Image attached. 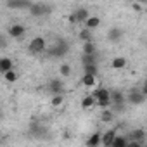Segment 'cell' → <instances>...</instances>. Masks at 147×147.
<instances>
[{"instance_id": "cell-8", "label": "cell", "mask_w": 147, "mask_h": 147, "mask_svg": "<svg viewBox=\"0 0 147 147\" xmlns=\"http://www.w3.org/2000/svg\"><path fill=\"white\" fill-rule=\"evenodd\" d=\"M30 12H31V16L40 18V16L49 14V12H50V7L45 5V4H31V5H30Z\"/></svg>"}, {"instance_id": "cell-13", "label": "cell", "mask_w": 147, "mask_h": 147, "mask_svg": "<svg viewBox=\"0 0 147 147\" xmlns=\"http://www.w3.org/2000/svg\"><path fill=\"white\" fill-rule=\"evenodd\" d=\"M83 26L94 31L95 28H99V26H100V18H99V16H88V18L85 19V23H83Z\"/></svg>"}, {"instance_id": "cell-20", "label": "cell", "mask_w": 147, "mask_h": 147, "mask_svg": "<svg viewBox=\"0 0 147 147\" xmlns=\"http://www.w3.org/2000/svg\"><path fill=\"white\" fill-rule=\"evenodd\" d=\"M71 73H73L71 64L64 62V64H61V66H59V75H61L62 78H69V76H71Z\"/></svg>"}, {"instance_id": "cell-14", "label": "cell", "mask_w": 147, "mask_h": 147, "mask_svg": "<svg viewBox=\"0 0 147 147\" xmlns=\"http://www.w3.org/2000/svg\"><path fill=\"white\" fill-rule=\"evenodd\" d=\"M14 67V61L11 57H0V75H4L5 71Z\"/></svg>"}, {"instance_id": "cell-28", "label": "cell", "mask_w": 147, "mask_h": 147, "mask_svg": "<svg viewBox=\"0 0 147 147\" xmlns=\"http://www.w3.org/2000/svg\"><path fill=\"white\" fill-rule=\"evenodd\" d=\"M5 45H7V36L0 35V49H5Z\"/></svg>"}, {"instance_id": "cell-12", "label": "cell", "mask_w": 147, "mask_h": 147, "mask_svg": "<svg viewBox=\"0 0 147 147\" xmlns=\"http://www.w3.org/2000/svg\"><path fill=\"white\" fill-rule=\"evenodd\" d=\"M82 83H83V87H87V88H94V87L97 85V75H90V73H85L83 78H82Z\"/></svg>"}, {"instance_id": "cell-11", "label": "cell", "mask_w": 147, "mask_h": 147, "mask_svg": "<svg viewBox=\"0 0 147 147\" xmlns=\"http://www.w3.org/2000/svg\"><path fill=\"white\" fill-rule=\"evenodd\" d=\"M128 140H137V142H140V145L144 147V144H145V130L144 128H135L131 133H130V138Z\"/></svg>"}, {"instance_id": "cell-9", "label": "cell", "mask_w": 147, "mask_h": 147, "mask_svg": "<svg viewBox=\"0 0 147 147\" xmlns=\"http://www.w3.org/2000/svg\"><path fill=\"white\" fill-rule=\"evenodd\" d=\"M5 4L9 9H30L33 2L31 0H5Z\"/></svg>"}, {"instance_id": "cell-6", "label": "cell", "mask_w": 147, "mask_h": 147, "mask_svg": "<svg viewBox=\"0 0 147 147\" xmlns=\"http://www.w3.org/2000/svg\"><path fill=\"white\" fill-rule=\"evenodd\" d=\"M90 14H88V11L85 9V7H78L75 12H73L71 16H69V23H73V24H76V23H85V19L88 18Z\"/></svg>"}, {"instance_id": "cell-2", "label": "cell", "mask_w": 147, "mask_h": 147, "mask_svg": "<svg viewBox=\"0 0 147 147\" xmlns=\"http://www.w3.org/2000/svg\"><path fill=\"white\" fill-rule=\"evenodd\" d=\"M145 95L147 94H144L140 88H131L128 92V95H125V100L130 102V104H133V106H142L145 102Z\"/></svg>"}, {"instance_id": "cell-4", "label": "cell", "mask_w": 147, "mask_h": 147, "mask_svg": "<svg viewBox=\"0 0 147 147\" xmlns=\"http://www.w3.org/2000/svg\"><path fill=\"white\" fill-rule=\"evenodd\" d=\"M7 35H9L11 38H14V40H21V38H24V35H26V28H24L23 24H19V23H14V24L9 26Z\"/></svg>"}, {"instance_id": "cell-31", "label": "cell", "mask_w": 147, "mask_h": 147, "mask_svg": "<svg viewBox=\"0 0 147 147\" xmlns=\"http://www.w3.org/2000/svg\"><path fill=\"white\" fill-rule=\"evenodd\" d=\"M0 118H2V107H0Z\"/></svg>"}, {"instance_id": "cell-7", "label": "cell", "mask_w": 147, "mask_h": 147, "mask_svg": "<svg viewBox=\"0 0 147 147\" xmlns=\"http://www.w3.org/2000/svg\"><path fill=\"white\" fill-rule=\"evenodd\" d=\"M66 87H64V82L61 78H54L49 82V92L54 95V94H64Z\"/></svg>"}, {"instance_id": "cell-17", "label": "cell", "mask_w": 147, "mask_h": 147, "mask_svg": "<svg viewBox=\"0 0 147 147\" xmlns=\"http://www.w3.org/2000/svg\"><path fill=\"white\" fill-rule=\"evenodd\" d=\"M82 107L85 109V111H88V109H92V107H95V97L90 94V95H87V97H83L82 99Z\"/></svg>"}, {"instance_id": "cell-26", "label": "cell", "mask_w": 147, "mask_h": 147, "mask_svg": "<svg viewBox=\"0 0 147 147\" xmlns=\"http://www.w3.org/2000/svg\"><path fill=\"white\" fill-rule=\"evenodd\" d=\"M83 64H97V59H95V54H83L82 57Z\"/></svg>"}, {"instance_id": "cell-15", "label": "cell", "mask_w": 147, "mask_h": 147, "mask_svg": "<svg viewBox=\"0 0 147 147\" xmlns=\"http://www.w3.org/2000/svg\"><path fill=\"white\" fill-rule=\"evenodd\" d=\"M116 135V130H107L104 135H100V145H106V147H111V142Z\"/></svg>"}, {"instance_id": "cell-23", "label": "cell", "mask_w": 147, "mask_h": 147, "mask_svg": "<svg viewBox=\"0 0 147 147\" xmlns=\"http://www.w3.org/2000/svg\"><path fill=\"white\" fill-rule=\"evenodd\" d=\"M85 144H87L88 147H97V145H100V133H92V137H88Z\"/></svg>"}, {"instance_id": "cell-3", "label": "cell", "mask_w": 147, "mask_h": 147, "mask_svg": "<svg viewBox=\"0 0 147 147\" xmlns=\"http://www.w3.org/2000/svg\"><path fill=\"white\" fill-rule=\"evenodd\" d=\"M67 49H69V45H67L64 40H57V42L49 49V55H52V57H62V55L67 52Z\"/></svg>"}, {"instance_id": "cell-1", "label": "cell", "mask_w": 147, "mask_h": 147, "mask_svg": "<svg viewBox=\"0 0 147 147\" xmlns=\"http://www.w3.org/2000/svg\"><path fill=\"white\" fill-rule=\"evenodd\" d=\"M45 50H47V40H45L43 36H35V38L30 40V43H28V52H30L31 55L42 54V52H45Z\"/></svg>"}, {"instance_id": "cell-25", "label": "cell", "mask_w": 147, "mask_h": 147, "mask_svg": "<svg viewBox=\"0 0 147 147\" xmlns=\"http://www.w3.org/2000/svg\"><path fill=\"white\" fill-rule=\"evenodd\" d=\"M95 50H97V47L92 40L83 42V54H95Z\"/></svg>"}, {"instance_id": "cell-24", "label": "cell", "mask_w": 147, "mask_h": 147, "mask_svg": "<svg viewBox=\"0 0 147 147\" xmlns=\"http://www.w3.org/2000/svg\"><path fill=\"white\" fill-rule=\"evenodd\" d=\"M78 38H80L82 42H88V40H92V30H88V28L83 26V30L78 33Z\"/></svg>"}, {"instance_id": "cell-21", "label": "cell", "mask_w": 147, "mask_h": 147, "mask_svg": "<svg viewBox=\"0 0 147 147\" xmlns=\"http://www.w3.org/2000/svg\"><path fill=\"white\" fill-rule=\"evenodd\" d=\"M64 104V94H54L52 99H50V106L52 107H59Z\"/></svg>"}, {"instance_id": "cell-19", "label": "cell", "mask_w": 147, "mask_h": 147, "mask_svg": "<svg viewBox=\"0 0 147 147\" xmlns=\"http://www.w3.org/2000/svg\"><path fill=\"white\" fill-rule=\"evenodd\" d=\"M18 78H19V75L14 71V67L4 73V80H5L7 83H16V82H18Z\"/></svg>"}, {"instance_id": "cell-5", "label": "cell", "mask_w": 147, "mask_h": 147, "mask_svg": "<svg viewBox=\"0 0 147 147\" xmlns=\"http://www.w3.org/2000/svg\"><path fill=\"white\" fill-rule=\"evenodd\" d=\"M109 97H111V106L109 107H119V109H123V106H125V94L123 92H119V90H114V92H111L109 90Z\"/></svg>"}, {"instance_id": "cell-30", "label": "cell", "mask_w": 147, "mask_h": 147, "mask_svg": "<svg viewBox=\"0 0 147 147\" xmlns=\"http://www.w3.org/2000/svg\"><path fill=\"white\" fill-rule=\"evenodd\" d=\"M135 2H138V4H142V5H145V4H147V0H135Z\"/></svg>"}, {"instance_id": "cell-10", "label": "cell", "mask_w": 147, "mask_h": 147, "mask_svg": "<svg viewBox=\"0 0 147 147\" xmlns=\"http://www.w3.org/2000/svg\"><path fill=\"white\" fill-rule=\"evenodd\" d=\"M121 38H123V30H121V28L114 26V28H111V30L107 31V40H109V42H113V43H118Z\"/></svg>"}, {"instance_id": "cell-29", "label": "cell", "mask_w": 147, "mask_h": 147, "mask_svg": "<svg viewBox=\"0 0 147 147\" xmlns=\"http://www.w3.org/2000/svg\"><path fill=\"white\" fill-rule=\"evenodd\" d=\"M142 7H144V5H142V4H138V2H135V4H133V9H135V11H138V12H140V11H144Z\"/></svg>"}, {"instance_id": "cell-27", "label": "cell", "mask_w": 147, "mask_h": 147, "mask_svg": "<svg viewBox=\"0 0 147 147\" xmlns=\"http://www.w3.org/2000/svg\"><path fill=\"white\" fill-rule=\"evenodd\" d=\"M85 73H90V75H97V64H83Z\"/></svg>"}, {"instance_id": "cell-22", "label": "cell", "mask_w": 147, "mask_h": 147, "mask_svg": "<svg viewBox=\"0 0 147 147\" xmlns=\"http://www.w3.org/2000/svg\"><path fill=\"white\" fill-rule=\"evenodd\" d=\"M113 118H114V111H113V107H106V109H102V114H100V119H102V121L109 123V121H113Z\"/></svg>"}, {"instance_id": "cell-16", "label": "cell", "mask_w": 147, "mask_h": 147, "mask_svg": "<svg viewBox=\"0 0 147 147\" xmlns=\"http://www.w3.org/2000/svg\"><path fill=\"white\" fill-rule=\"evenodd\" d=\"M126 64H128L126 57H114V59L111 61V67H113V69H125Z\"/></svg>"}, {"instance_id": "cell-18", "label": "cell", "mask_w": 147, "mask_h": 147, "mask_svg": "<svg viewBox=\"0 0 147 147\" xmlns=\"http://www.w3.org/2000/svg\"><path fill=\"white\" fill-rule=\"evenodd\" d=\"M126 145H128V138L116 133L114 138H113V142H111V147H126Z\"/></svg>"}]
</instances>
